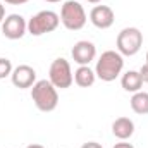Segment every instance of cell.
Instances as JSON below:
<instances>
[{
	"instance_id": "cell-1",
	"label": "cell",
	"mask_w": 148,
	"mask_h": 148,
	"mask_svg": "<svg viewBox=\"0 0 148 148\" xmlns=\"http://www.w3.org/2000/svg\"><path fill=\"white\" fill-rule=\"evenodd\" d=\"M122 69H124V57L115 50H107L98 57L95 66V74L98 79L110 83L115 77H119Z\"/></svg>"
},
{
	"instance_id": "cell-2",
	"label": "cell",
	"mask_w": 148,
	"mask_h": 148,
	"mask_svg": "<svg viewBox=\"0 0 148 148\" xmlns=\"http://www.w3.org/2000/svg\"><path fill=\"white\" fill-rule=\"evenodd\" d=\"M31 98L38 110L52 112L59 105V93L57 88L48 79H40L31 86Z\"/></svg>"
},
{
	"instance_id": "cell-3",
	"label": "cell",
	"mask_w": 148,
	"mask_h": 148,
	"mask_svg": "<svg viewBox=\"0 0 148 148\" xmlns=\"http://www.w3.org/2000/svg\"><path fill=\"white\" fill-rule=\"evenodd\" d=\"M60 23L64 24L66 29L69 31H79L86 24V12L83 5L76 0H67L64 2L60 9Z\"/></svg>"
},
{
	"instance_id": "cell-4",
	"label": "cell",
	"mask_w": 148,
	"mask_h": 148,
	"mask_svg": "<svg viewBox=\"0 0 148 148\" xmlns=\"http://www.w3.org/2000/svg\"><path fill=\"white\" fill-rule=\"evenodd\" d=\"M60 16L53 10H41L28 21V33L33 36H41L45 33H52L59 28Z\"/></svg>"
},
{
	"instance_id": "cell-5",
	"label": "cell",
	"mask_w": 148,
	"mask_h": 148,
	"mask_svg": "<svg viewBox=\"0 0 148 148\" xmlns=\"http://www.w3.org/2000/svg\"><path fill=\"white\" fill-rule=\"evenodd\" d=\"M143 45V33L138 28H124L117 35V52L124 57H133Z\"/></svg>"
},
{
	"instance_id": "cell-6",
	"label": "cell",
	"mask_w": 148,
	"mask_h": 148,
	"mask_svg": "<svg viewBox=\"0 0 148 148\" xmlns=\"http://www.w3.org/2000/svg\"><path fill=\"white\" fill-rule=\"evenodd\" d=\"M48 81H50L55 88H60V90L69 88L74 83L71 64H69L66 59H62V57L55 59V60L50 64V69H48Z\"/></svg>"
},
{
	"instance_id": "cell-7",
	"label": "cell",
	"mask_w": 148,
	"mask_h": 148,
	"mask_svg": "<svg viewBox=\"0 0 148 148\" xmlns=\"http://www.w3.org/2000/svg\"><path fill=\"white\" fill-rule=\"evenodd\" d=\"M2 33L9 40H19L28 33V23L21 14H10L2 23Z\"/></svg>"
},
{
	"instance_id": "cell-8",
	"label": "cell",
	"mask_w": 148,
	"mask_h": 148,
	"mask_svg": "<svg viewBox=\"0 0 148 148\" xmlns=\"http://www.w3.org/2000/svg\"><path fill=\"white\" fill-rule=\"evenodd\" d=\"M10 79H12V84L16 88L26 90L36 83V71L28 64H21V66L14 67V71L10 74Z\"/></svg>"
},
{
	"instance_id": "cell-9",
	"label": "cell",
	"mask_w": 148,
	"mask_h": 148,
	"mask_svg": "<svg viewBox=\"0 0 148 148\" xmlns=\"http://www.w3.org/2000/svg\"><path fill=\"white\" fill-rule=\"evenodd\" d=\"M71 55H73V60L76 64L90 66V62L95 60V57H97V47L88 40H81L73 47Z\"/></svg>"
},
{
	"instance_id": "cell-10",
	"label": "cell",
	"mask_w": 148,
	"mask_h": 148,
	"mask_svg": "<svg viewBox=\"0 0 148 148\" xmlns=\"http://www.w3.org/2000/svg\"><path fill=\"white\" fill-rule=\"evenodd\" d=\"M90 21L98 29H109L115 21V14L109 5H95L90 12Z\"/></svg>"
},
{
	"instance_id": "cell-11",
	"label": "cell",
	"mask_w": 148,
	"mask_h": 148,
	"mask_svg": "<svg viewBox=\"0 0 148 148\" xmlns=\"http://www.w3.org/2000/svg\"><path fill=\"white\" fill-rule=\"evenodd\" d=\"M112 133L121 141H126L134 134V122L129 117H117L112 122Z\"/></svg>"
},
{
	"instance_id": "cell-12",
	"label": "cell",
	"mask_w": 148,
	"mask_h": 148,
	"mask_svg": "<svg viewBox=\"0 0 148 148\" xmlns=\"http://www.w3.org/2000/svg\"><path fill=\"white\" fill-rule=\"evenodd\" d=\"M121 86L124 88V91L127 93H136L141 90L143 86V79L140 76V71H127L122 74L121 77Z\"/></svg>"
},
{
	"instance_id": "cell-13",
	"label": "cell",
	"mask_w": 148,
	"mask_h": 148,
	"mask_svg": "<svg viewBox=\"0 0 148 148\" xmlns=\"http://www.w3.org/2000/svg\"><path fill=\"white\" fill-rule=\"evenodd\" d=\"M97 81V74L90 66H79L74 73V83L81 88H88L93 86V83Z\"/></svg>"
},
{
	"instance_id": "cell-14",
	"label": "cell",
	"mask_w": 148,
	"mask_h": 148,
	"mask_svg": "<svg viewBox=\"0 0 148 148\" xmlns=\"http://www.w3.org/2000/svg\"><path fill=\"white\" fill-rule=\"evenodd\" d=\"M131 109L140 114V115H147L148 114V93L147 91H136L131 97Z\"/></svg>"
},
{
	"instance_id": "cell-15",
	"label": "cell",
	"mask_w": 148,
	"mask_h": 148,
	"mask_svg": "<svg viewBox=\"0 0 148 148\" xmlns=\"http://www.w3.org/2000/svg\"><path fill=\"white\" fill-rule=\"evenodd\" d=\"M12 71H14L12 62H10L9 59H5V57H0V79H3V77L10 76Z\"/></svg>"
},
{
	"instance_id": "cell-16",
	"label": "cell",
	"mask_w": 148,
	"mask_h": 148,
	"mask_svg": "<svg viewBox=\"0 0 148 148\" xmlns=\"http://www.w3.org/2000/svg\"><path fill=\"white\" fill-rule=\"evenodd\" d=\"M140 76H141L143 83H148V64L141 66V69H140Z\"/></svg>"
},
{
	"instance_id": "cell-17",
	"label": "cell",
	"mask_w": 148,
	"mask_h": 148,
	"mask_svg": "<svg viewBox=\"0 0 148 148\" xmlns=\"http://www.w3.org/2000/svg\"><path fill=\"white\" fill-rule=\"evenodd\" d=\"M81 148H103L100 143H97V141H88V143H84Z\"/></svg>"
},
{
	"instance_id": "cell-18",
	"label": "cell",
	"mask_w": 148,
	"mask_h": 148,
	"mask_svg": "<svg viewBox=\"0 0 148 148\" xmlns=\"http://www.w3.org/2000/svg\"><path fill=\"white\" fill-rule=\"evenodd\" d=\"M5 3H10V5H23V3H26V2H29V0H3Z\"/></svg>"
},
{
	"instance_id": "cell-19",
	"label": "cell",
	"mask_w": 148,
	"mask_h": 148,
	"mask_svg": "<svg viewBox=\"0 0 148 148\" xmlns=\"http://www.w3.org/2000/svg\"><path fill=\"white\" fill-rule=\"evenodd\" d=\"M114 148H134L131 143H126V141H121V143H115Z\"/></svg>"
},
{
	"instance_id": "cell-20",
	"label": "cell",
	"mask_w": 148,
	"mask_h": 148,
	"mask_svg": "<svg viewBox=\"0 0 148 148\" xmlns=\"http://www.w3.org/2000/svg\"><path fill=\"white\" fill-rule=\"evenodd\" d=\"M3 19H5V7L0 3V24L3 23Z\"/></svg>"
},
{
	"instance_id": "cell-21",
	"label": "cell",
	"mask_w": 148,
	"mask_h": 148,
	"mask_svg": "<svg viewBox=\"0 0 148 148\" xmlns=\"http://www.w3.org/2000/svg\"><path fill=\"white\" fill-rule=\"evenodd\" d=\"M26 148H45L43 145H38V143H33V145H28Z\"/></svg>"
},
{
	"instance_id": "cell-22",
	"label": "cell",
	"mask_w": 148,
	"mask_h": 148,
	"mask_svg": "<svg viewBox=\"0 0 148 148\" xmlns=\"http://www.w3.org/2000/svg\"><path fill=\"white\" fill-rule=\"evenodd\" d=\"M45 2H48V3H57V2H60V0H45Z\"/></svg>"
},
{
	"instance_id": "cell-23",
	"label": "cell",
	"mask_w": 148,
	"mask_h": 148,
	"mask_svg": "<svg viewBox=\"0 0 148 148\" xmlns=\"http://www.w3.org/2000/svg\"><path fill=\"white\" fill-rule=\"evenodd\" d=\"M88 2H90V3H100L102 0H88Z\"/></svg>"
},
{
	"instance_id": "cell-24",
	"label": "cell",
	"mask_w": 148,
	"mask_h": 148,
	"mask_svg": "<svg viewBox=\"0 0 148 148\" xmlns=\"http://www.w3.org/2000/svg\"><path fill=\"white\" fill-rule=\"evenodd\" d=\"M147 64H148V52H147Z\"/></svg>"
}]
</instances>
